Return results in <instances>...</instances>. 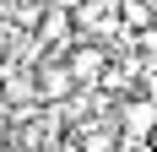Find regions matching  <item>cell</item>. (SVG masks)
Here are the masks:
<instances>
[{"label":"cell","instance_id":"obj_2","mask_svg":"<svg viewBox=\"0 0 157 152\" xmlns=\"http://www.w3.org/2000/svg\"><path fill=\"white\" fill-rule=\"evenodd\" d=\"M65 71H71V82H76V92H98V82H103V65H109V44H92V38H76V44L60 54Z\"/></svg>","mask_w":157,"mask_h":152},{"label":"cell","instance_id":"obj_1","mask_svg":"<svg viewBox=\"0 0 157 152\" xmlns=\"http://www.w3.org/2000/svg\"><path fill=\"white\" fill-rule=\"evenodd\" d=\"M33 98H38L44 109H65L71 98H76V82H71V71H65L60 54L33 60Z\"/></svg>","mask_w":157,"mask_h":152},{"label":"cell","instance_id":"obj_3","mask_svg":"<svg viewBox=\"0 0 157 152\" xmlns=\"http://www.w3.org/2000/svg\"><path fill=\"white\" fill-rule=\"evenodd\" d=\"M49 6H60V11H76V6H87V0H49Z\"/></svg>","mask_w":157,"mask_h":152}]
</instances>
